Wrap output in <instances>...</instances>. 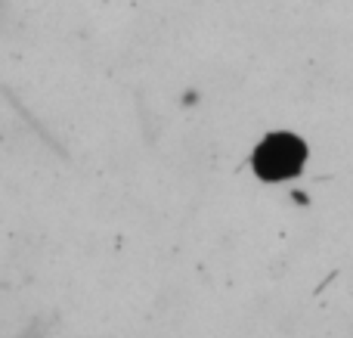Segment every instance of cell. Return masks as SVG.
Returning <instances> with one entry per match:
<instances>
[{
    "label": "cell",
    "instance_id": "obj_1",
    "mask_svg": "<svg viewBox=\"0 0 353 338\" xmlns=\"http://www.w3.org/2000/svg\"><path fill=\"white\" fill-rule=\"evenodd\" d=\"M304 165V146L294 137H270L254 155V168L267 180H285Z\"/></svg>",
    "mask_w": 353,
    "mask_h": 338
}]
</instances>
